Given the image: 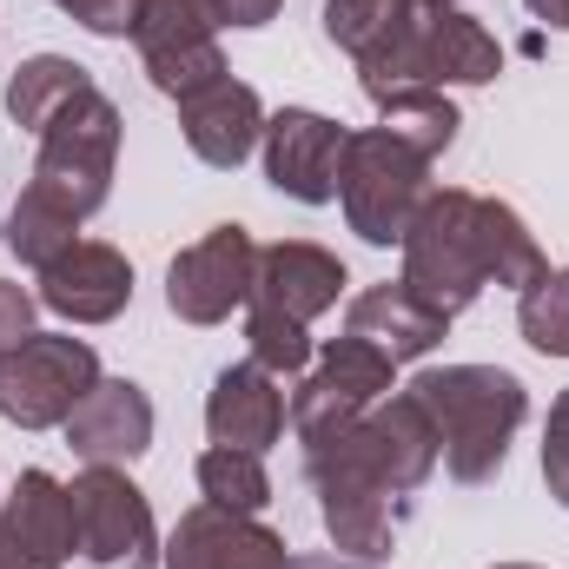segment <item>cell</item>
Wrapping results in <instances>:
<instances>
[{"mask_svg":"<svg viewBox=\"0 0 569 569\" xmlns=\"http://www.w3.org/2000/svg\"><path fill=\"white\" fill-rule=\"evenodd\" d=\"M550 272L543 246L530 239V226L503 206V199H477V192H430L405 232V284L425 298L430 311L457 318L483 284H537Z\"/></svg>","mask_w":569,"mask_h":569,"instance_id":"cell-1","label":"cell"},{"mask_svg":"<svg viewBox=\"0 0 569 569\" xmlns=\"http://www.w3.org/2000/svg\"><path fill=\"white\" fill-rule=\"evenodd\" d=\"M503 73V47L450 0H405L398 27L358 53V80L371 100L411 93V87H483Z\"/></svg>","mask_w":569,"mask_h":569,"instance_id":"cell-2","label":"cell"},{"mask_svg":"<svg viewBox=\"0 0 569 569\" xmlns=\"http://www.w3.org/2000/svg\"><path fill=\"white\" fill-rule=\"evenodd\" d=\"M411 398L425 405L430 430H437V450H443V470L457 483H490L510 457V437L530 418V398L510 371L497 365H443L425 371L411 385Z\"/></svg>","mask_w":569,"mask_h":569,"instance_id":"cell-3","label":"cell"},{"mask_svg":"<svg viewBox=\"0 0 569 569\" xmlns=\"http://www.w3.org/2000/svg\"><path fill=\"white\" fill-rule=\"evenodd\" d=\"M305 477L318 490V517H325V537L358 557V563H385L398 550V523H405V497L378 477V463L358 450L351 425L305 443Z\"/></svg>","mask_w":569,"mask_h":569,"instance_id":"cell-4","label":"cell"},{"mask_svg":"<svg viewBox=\"0 0 569 569\" xmlns=\"http://www.w3.org/2000/svg\"><path fill=\"white\" fill-rule=\"evenodd\" d=\"M338 199L365 246H405L418 206L430 199V159L385 127L351 133L338 159Z\"/></svg>","mask_w":569,"mask_h":569,"instance_id":"cell-5","label":"cell"},{"mask_svg":"<svg viewBox=\"0 0 569 569\" xmlns=\"http://www.w3.org/2000/svg\"><path fill=\"white\" fill-rule=\"evenodd\" d=\"M113 159H120V107L100 87H87L40 133V159H33L27 186H40L47 199H60L73 219H93L107 206V192H113Z\"/></svg>","mask_w":569,"mask_h":569,"instance_id":"cell-6","label":"cell"},{"mask_svg":"<svg viewBox=\"0 0 569 569\" xmlns=\"http://www.w3.org/2000/svg\"><path fill=\"white\" fill-rule=\"evenodd\" d=\"M100 385V358L87 338L33 331L27 345L0 351V418L20 430H53L73 418V405Z\"/></svg>","mask_w":569,"mask_h":569,"instance_id":"cell-7","label":"cell"},{"mask_svg":"<svg viewBox=\"0 0 569 569\" xmlns=\"http://www.w3.org/2000/svg\"><path fill=\"white\" fill-rule=\"evenodd\" d=\"M73 543L80 557L100 569H152L159 563V530H152V510H146V490L113 470V463H87L73 483Z\"/></svg>","mask_w":569,"mask_h":569,"instance_id":"cell-8","label":"cell"},{"mask_svg":"<svg viewBox=\"0 0 569 569\" xmlns=\"http://www.w3.org/2000/svg\"><path fill=\"white\" fill-rule=\"evenodd\" d=\"M212 33H219V20L206 0H140L133 47L166 100H192L212 80H226V53Z\"/></svg>","mask_w":569,"mask_h":569,"instance_id":"cell-9","label":"cell"},{"mask_svg":"<svg viewBox=\"0 0 569 569\" xmlns=\"http://www.w3.org/2000/svg\"><path fill=\"white\" fill-rule=\"evenodd\" d=\"M259 246L246 226H212L199 246H186L166 272V305L186 325H226L239 305H252Z\"/></svg>","mask_w":569,"mask_h":569,"instance_id":"cell-10","label":"cell"},{"mask_svg":"<svg viewBox=\"0 0 569 569\" xmlns=\"http://www.w3.org/2000/svg\"><path fill=\"white\" fill-rule=\"evenodd\" d=\"M391 358L378 351V345H365V338H338L325 358H318V371L298 385V398H291V430H298V443H318V437H331V430L358 425L385 391H391Z\"/></svg>","mask_w":569,"mask_h":569,"instance_id":"cell-11","label":"cell"},{"mask_svg":"<svg viewBox=\"0 0 569 569\" xmlns=\"http://www.w3.org/2000/svg\"><path fill=\"white\" fill-rule=\"evenodd\" d=\"M345 127L325 120V113H305V107H284L266 120V179L279 186L284 199L298 206H325L338 199V159H345Z\"/></svg>","mask_w":569,"mask_h":569,"instance_id":"cell-12","label":"cell"},{"mask_svg":"<svg viewBox=\"0 0 569 569\" xmlns=\"http://www.w3.org/2000/svg\"><path fill=\"white\" fill-rule=\"evenodd\" d=\"M40 305L60 311L67 325H107L133 305V266L127 252L100 246V239H80L67 246L53 266H40Z\"/></svg>","mask_w":569,"mask_h":569,"instance_id":"cell-13","label":"cell"},{"mask_svg":"<svg viewBox=\"0 0 569 569\" xmlns=\"http://www.w3.org/2000/svg\"><path fill=\"white\" fill-rule=\"evenodd\" d=\"M166 569H291V557H284V537H272L259 517L199 503L179 517L166 543Z\"/></svg>","mask_w":569,"mask_h":569,"instance_id":"cell-14","label":"cell"},{"mask_svg":"<svg viewBox=\"0 0 569 569\" xmlns=\"http://www.w3.org/2000/svg\"><path fill=\"white\" fill-rule=\"evenodd\" d=\"M60 430H67L73 457L127 470V463H140L146 450H152V398H146L133 378H100V385L73 405V418Z\"/></svg>","mask_w":569,"mask_h":569,"instance_id":"cell-15","label":"cell"},{"mask_svg":"<svg viewBox=\"0 0 569 569\" xmlns=\"http://www.w3.org/2000/svg\"><path fill=\"white\" fill-rule=\"evenodd\" d=\"M179 127H186V146H192L206 166L232 172V166L252 159V146L266 140V100H259L246 80L226 73V80H212L206 93L179 100Z\"/></svg>","mask_w":569,"mask_h":569,"instance_id":"cell-16","label":"cell"},{"mask_svg":"<svg viewBox=\"0 0 569 569\" xmlns=\"http://www.w3.org/2000/svg\"><path fill=\"white\" fill-rule=\"evenodd\" d=\"M206 430H212V443H226V450L266 457V450L284 437L279 378L259 371L252 358H246V365H226V371L212 378V398H206Z\"/></svg>","mask_w":569,"mask_h":569,"instance_id":"cell-17","label":"cell"},{"mask_svg":"<svg viewBox=\"0 0 569 569\" xmlns=\"http://www.w3.org/2000/svg\"><path fill=\"white\" fill-rule=\"evenodd\" d=\"M443 331H450V318H443V311H430L405 279L358 291V298H351V311H345V338L378 345L391 365H411V358L437 351V345H443Z\"/></svg>","mask_w":569,"mask_h":569,"instance_id":"cell-18","label":"cell"},{"mask_svg":"<svg viewBox=\"0 0 569 569\" xmlns=\"http://www.w3.org/2000/svg\"><path fill=\"white\" fill-rule=\"evenodd\" d=\"M338 291H345V266H338V252H325V246L284 239V246H266V252H259L252 305H266V311H284V318L311 325L318 311L338 305Z\"/></svg>","mask_w":569,"mask_h":569,"instance_id":"cell-19","label":"cell"},{"mask_svg":"<svg viewBox=\"0 0 569 569\" xmlns=\"http://www.w3.org/2000/svg\"><path fill=\"white\" fill-rule=\"evenodd\" d=\"M0 510H7V523L20 530V543H27L47 569H60L73 550H80V543H73V497H67L60 477L20 470V483H13V497H7Z\"/></svg>","mask_w":569,"mask_h":569,"instance_id":"cell-20","label":"cell"},{"mask_svg":"<svg viewBox=\"0 0 569 569\" xmlns=\"http://www.w3.org/2000/svg\"><path fill=\"white\" fill-rule=\"evenodd\" d=\"M87 87H93V73H87L80 60H67V53H33V60H20V73L7 80V113H13V127L47 133L53 113L73 107Z\"/></svg>","mask_w":569,"mask_h":569,"instance_id":"cell-21","label":"cell"},{"mask_svg":"<svg viewBox=\"0 0 569 569\" xmlns=\"http://www.w3.org/2000/svg\"><path fill=\"white\" fill-rule=\"evenodd\" d=\"M0 232H7V246L20 252V266H33V272H40V266H53L67 246H80V239H73V232H80V219H73L60 199H47L40 186H27V192L13 199V212H7V226H0Z\"/></svg>","mask_w":569,"mask_h":569,"instance_id":"cell-22","label":"cell"},{"mask_svg":"<svg viewBox=\"0 0 569 569\" xmlns=\"http://www.w3.org/2000/svg\"><path fill=\"white\" fill-rule=\"evenodd\" d=\"M378 113H385V133H398L405 146H418L425 159H437V152H450V140H457V107L437 93V87H411V93H391V100H378Z\"/></svg>","mask_w":569,"mask_h":569,"instance_id":"cell-23","label":"cell"},{"mask_svg":"<svg viewBox=\"0 0 569 569\" xmlns=\"http://www.w3.org/2000/svg\"><path fill=\"white\" fill-rule=\"evenodd\" d=\"M199 490H206V503H219V510H246V517H259V510L272 503V477H266V463H259L252 450H226V443H212V450L199 457Z\"/></svg>","mask_w":569,"mask_h":569,"instance_id":"cell-24","label":"cell"},{"mask_svg":"<svg viewBox=\"0 0 569 569\" xmlns=\"http://www.w3.org/2000/svg\"><path fill=\"white\" fill-rule=\"evenodd\" d=\"M517 325L543 358H569V272H543L517 291Z\"/></svg>","mask_w":569,"mask_h":569,"instance_id":"cell-25","label":"cell"},{"mask_svg":"<svg viewBox=\"0 0 569 569\" xmlns=\"http://www.w3.org/2000/svg\"><path fill=\"white\" fill-rule=\"evenodd\" d=\"M246 345H252V365L272 371L279 385L311 365V338H305V325L284 318V311H266V305H252V318H246Z\"/></svg>","mask_w":569,"mask_h":569,"instance_id":"cell-26","label":"cell"},{"mask_svg":"<svg viewBox=\"0 0 569 569\" xmlns=\"http://www.w3.org/2000/svg\"><path fill=\"white\" fill-rule=\"evenodd\" d=\"M398 13H405V0H325V33H331V47H345L358 60L398 27Z\"/></svg>","mask_w":569,"mask_h":569,"instance_id":"cell-27","label":"cell"},{"mask_svg":"<svg viewBox=\"0 0 569 569\" xmlns=\"http://www.w3.org/2000/svg\"><path fill=\"white\" fill-rule=\"evenodd\" d=\"M60 13H73L87 33H100V40H127L133 27H140V0H53Z\"/></svg>","mask_w":569,"mask_h":569,"instance_id":"cell-28","label":"cell"},{"mask_svg":"<svg viewBox=\"0 0 569 569\" xmlns=\"http://www.w3.org/2000/svg\"><path fill=\"white\" fill-rule=\"evenodd\" d=\"M543 483L569 510V391L550 405V430H543Z\"/></svg>","mask_w":569,"mask_h":569,"instance_id":"cell-29","label":"cell"},{"mask_svg":"<svg viewBox=\"0 0 569 569\" xmlns=\"http://www.w3.org/2000/svg\"><path fill=\"white\" fill-rule=\"evenodd\" d=\"M33 338V291L13 279H0V351L27 345Z\"/></svg>","mask_w":569,"mask_h":569,"instance_id":"cell-30","label":"cell"},{"mask_svg":"<svg viewBox=\"0 0 569 569\" xmlns=\"http://www.w3.org/2000/svg\"><path fill=\"white\" fill-rule=\"evenodd\" d=\"M206 7L219 27H266V20H279L284 0H206Z\"/></svg>","mask_w":569,"mask_h":569,"instance_id":"cell-31","label":"cell"},{"mask_svg":"<svg viewBox=\"0 0 569 569\" xmlns=\"http://www.w3.org/2000/svg\"><path fill=\"white\" fill-rule=\"evenodd\" d=\"M0 569H47L27 543H20V530L7 523V510H0Z\"/></svg>","mask_w":569,"mask_h":569,"instance_id":"cell-32","label":"cell"},{"mask_svg":"<svg viewBox=\"0 0 569 569\" xmlns=\"http://www.w3.org/2000/svg\"><path fill=\"white\" fill-rule=\"evenodd\" d=\"M537 20H550V27H569V0H523Z\"/></svg>","mask_w":569,"mask_h":569,"instance_id":"cell-33","label":"cell"},{"mask_svg":"<svg viewBox=\"0 0 569 569\" xmlns=\"http://www.w3.org/2000/svg\"><path fill=\"white\" fill-rule=\"evenodd\" d=\"M291 569H365V563H345V557H298Z\"/></svg>","mask_w":569,"mask_h":569,"instance_id":"cell-34","label":"cell"},{"mask_svg":"<svg viewBox=\"0 0 569 569\" xmlns=\"http://www.w3.org/2000/svg\"><path fill=\"white\" fill-rule=\"evenodd\" d=\"M497 569H530V563H497Z\"/></svg>","mask_w":569,"mask_h":569,"instance_id":"cell-35","label":"cell"}]
</instances>
